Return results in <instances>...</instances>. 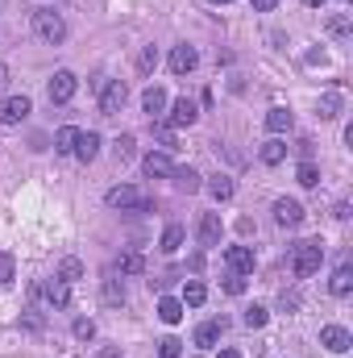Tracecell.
<instances>
[{
    "label": "cell",
    "instance_id": "6da1fadb",
    "mask_svg": "<svg viewBox=\"0 0 353 358\" xmlns=\"http://www.w3.org/2000/svg\"><path fill=\"white\" fill-rule=\"evenodd\" d=\"M33 34H38L42 42H50V46H59V42L67 38V21H63V13H54V8H38V13H33Z\"/></svg>",
    "mask_w": 353,
    "mask_h": 358
},
{
    "label": "cell",
    "instance_id": "7a4b0ae2",
    "mask_svg": "<svg viewBox=\"0 0 353 358\" xmlns=\"http://www.w3.org/2000/svg\"><path fill=\"white\" fill-rule=\"evenodd\" d=\"M320 263H324V246H320V242H299V246L291 250V271H295L299 279L316 275Z\"/></svg>",
    "mask_w": 353,
    "mask_h": 358
},
{
    "label": "cell",
    "instance_id": "3957f363",
    "mask_svg": "<svg viewBox=\"0 0 353 358\" xmlns=\"http://www.w3.org/2000/svg\"><path fill=\"white\" fill-rule=\"evenodd\" d=\"M108 208H150V200H146V192L142 187H133V183H121V187H108Z\"/></svg>",
    "mask_w": 353,
    "mask_h": 358
},
{
    "label": "cell",
    "instance_id": "277c9868",
    "mask_svg": "<svg viewBox=\"0 0 353 358\" xmlns=\"http://www.w3.org/2000/svg\"><path fill=\"white\" fill-rule=\"evenodd\" d=\"M125 100H129L125 80H104V88H100V113H104V117H117V113L125 108Z\"/></svg>",
    "mask_w": 353,
    "mask_h": 358
},
{
    "label": "cell",
    "instance_id": "5b68a950",
    "mask_svg": "<svg viewBox=\"0 0 353 358\" xmlns=\"http://www.w3.org/2000/svg\"><path fill=\"white\" fill-rule=\"evenodd\" d=\"M80 88V80H75V71H54L50 76V84H46V96L54 100V104H67L71 96Z\"/></svg>",
    "mask_w": 353,
    "mask_h": 358
},
{
    "label": "cell",
    "instance_id": "8992f818",
    "mask_svg": "<svg viewBox=\"0 0 353 358\" xmlns=\"http://www.w3.org/2000/svg\"><path fill=\"white\" fill-rule=\"evenodd\" d=\"M274 221H278L283 229L303 225V204H299V200H291V196H278V200H274Z\"/></svg>",
    "mask_w": 353,
    "mask_h": 358
},
{
    "label": "cell",
    "instance_id": "52a82bcc",
    "mask_svg": "<svg viewBox=\"0 0 353 358\" xmlns=\"http://www.w3.org/2000/svg\"><path fill=\"white\" fill-rule=\"evenodd\" d=\"M38 292H42V300H46L50 308H67V304H71V283L59 279V275H54V279H42Z\"/></svg>",
    "mask_w": 353,
    "mask_h": 358
},
{
    "label": "cell",
    "instance_id": "ba28073f",
    "mask_svg": "<svg viewBox=\"0 0 353 358\" xmlns=\"http://www.w3.org/2000/svg\"><path fill=\"white\" fill-rule=\"evenodd\" d=\"M29 113H33L29 96H8V100L0 104V125H21V121H25Z\"/></svg>",
    "mask_w": 353,
    "mask_h": 358
},
{
    "label": "cell",
    "instance_id": "9c48e42d",
    "mask_svg": "<svg viewBox=\"0 0 353 358\" xmlns=\"http://www.w3.org/2000/svg\"><path fill=\"white\" fill-rule=\"evenodd\" d=\"M225 263L233 275H250V271L258 267V255H254V246H229L225 250Z\"/></svg>",
    "mask_w": 353,
    "mask_h": 358
},
{
    "label": "cell",
    "instance_id": "30bf717a",
    "mask_svg": "<svg viewBox=\"0 0 353 358\" xmlns=\"http://www.w3.org/2000/svg\"><path fill=\"white\" fill-rule=\"evenodd\" d=\"M171 113H167V125L171 129H183V125H191L195 117H200V108H195V100H187V96H179L175 104H167Z\"/></svg>",
    "mask_w": 353,
    "mask_h": 358
},
{
    "label": "cell",
    "instance_id": "8fae6325",
    "mask_svg": "<svg viewBox=\"0 0 353 358\" xmlns=\"http://www.w3.org/2000/svg\"><path fill=\"white\" fill-rule=\"evenodd\" d=\"M320 346L333 350V355H345V350L353 346V338H350L345 325H324V329H320Z\"/></svg>",
    "mask_w": 353,
    "mask_h": 358
},
{
    "label": "cell",
    "instance_id": "7c38bea8",
    "mask_svg": "<svg viewBox=\"0 0 353 358\" xmlns=\"http://www.w3.org/2000/svg\"><path fill=\"white\" fill-rule=\"evenodd\" d=\"M142 171H146L150 179H171L175 163H171V155H167V150H150V155L142 159Z\"/></svg>",
    "mask_w": 353,
    "mask_h": 358
},
{
    "label": "cell",
    "instance_id": "4fadbf2b",
    "mask_svg": "<svg viewBox=\"0 0 353 358\" xmlns=\"http://www.w3.org/2000/svg\"><path fill=\"white\" fill-rule=\"evenodd\" d=\"M195 67H200L195 46H187V42H183V46H175V50H171V71H175V76H191Z\"/></svg>",
    "mask_w": 353,
    "mask_h": 358
},
{
    "label": "cell",
    "instance_id": "5bb4252c",
    "mask_svg": "<svg viewBox=\"0 0 353 358\" xmlns=\"http://www.w3.org/2000/svg\"><path fill=\"white\" fill-rule=\"evenodd\" d=\"M167 104H171V100H167V92L163 88H146L142 92V108L150 113V121H163V117H167Z\"/></svg>",
    "mask_w": 353,
    "mask_h": 358
},
{
    "label": "cell",
    "instance_id": "9a60e30c",
    "mask_svg": "<svg viewBox=\"0 0 353 358\" xmlns=\"http://www.w3.org/2000/svg\"><path fill=\"white\" fill-rule=\"evenodd\" d=\"M220 238H225L220 217H216V213H204V217H200V242H204V246H220Z\"/></svg>",
    "mask_w": 353,
    "mask_h": 358
},
{
    "label": "cell",
    "instance_id": "2e32d148",
    "mask_svg": "<svg viewBox=\"0 0 353 358\" xmlns=\"http://www.w3.org/2000/svg\"><path fill=\"white\" fill-rule=\"evenodd\" d=\"M100 155V134L96 129H80V142H75V159L80 163H91Z\"/></svg>",
    "mask_w": 353,
    "mask_h": 358
},
{
    "label": "cell",
    "instance_id": "e0dca14e",
    "mask_svg": "<svg viewBox=\"0 0 353 358\" xmlns=\"http://www.w3.org/2000/svg\"><path fill=\"white\" fill-rule=\"evenodd\" d=\"M220 334H225V321H204V325L195 329V346H200V350H212V346L220 342Z\"/></svg>",
    "mask_w": 353,
    "mask_h": 358
},
{
    "label": "cell",
    "instance_id": "ac0fdd59",
    "mask_svg": "<svg viewBox=\"0 0 353 358\" xmlns=\"http://www.w3.org/2000/svg\"><path fill=\"white\" fill-rule=\"evenodd\" d=\"M329 292H333V296H350V292H353V267H350V263H341V267L333 271Z\"/></svg>",
    "mask_w": 353,
    "mask_h": 358
},
{
    "label": "cell",
    "instance_id": "d6986e66",
    "mask_svg": "<svg viewBox=\"0 0 353 358\" xmlns=\"http://www.w3.org/2000/svg\"><path fill=\"white\" fill-rule=\"evenodd\" d=\"M233 192H237V183L229 176H212L208 179V196L216 200V204H225V200H233Z\"/></svg>",
    "mask_w": 353,
    "mask_h": 358
},
{
    "label": "cell",
    "instance_id": "ffe728a7",
    "mask_svg": "<svg viewBox=\"0 0 353 358\" xmlns=\"http://www.w3.org/2000/svg\"><path fill=\"white\" fill-rule=\"evenodd\" d=\"M258 159H262L266 167H278V163L287 159V142H283V138H270V142H262V150H258Z\"/></svg>",
    "mask_w": 353,
    "mask_h": 358
},
{
    "label": "cell",
    "instance_id": "44dd1931",
    "mask_svg": "<svg viewBox=\"0 0 353 358\" xmlns=\"http://www.w3.org/2000/svg\"><path fill=\"white\" fill-rule=\"evenodd\" d=\"M179 300H183V308H200V304L208 300V287H204L200 279H187V283H183V296H179Z\"/></svg>",
    "mask_w": 353,
    "mask_h": 358
},
{
    "label": "cell",
    "instance_id": "7402d4cb",
    "mask_svg": "<svg viewBox=\"0 0 353 358\" xmlns=\"http://www.w3.org/2000/svg\"><path fill=\"white\" fill-rule=\"evenodd\" d=\"M341 108H345L341 92H324V96H320V121H337V117H341Z\"/></svg>",
    "mask_w": 353,
    "mask_h": 358
},
{
    "label": "cell",
    "instance_id": "603a6c76",
    "mask_svg": "<svg viewBox=\"0 0 353 358\" xmlns=\"http://www.w3.org/2000/svg\"><path fill=\"white\" fill-rule=\"evenodd\" d=\"M266 129H270V134H287V129H291V113H287L283 104L266 108Z\"/></svg>",
    "mask_w": 353,
    "mask_h": 358
},
{
    "label": "cell",
    "instance_id": "cb8c5ba5",
    "mask_svg": "<svg viewBox=\"0 0 353 358\" xmlns=\"http://www.w3.org/2000/svg\"><path fill=\"white\" fill-rule=\"evenodd\" d=\"M158 317H163L167 325H179V321H183V300H179V296H163V300H158Z\"/></svg>",
    "mask_w": 353,
    "mask_h": 358
},
{
    "label": "cell",
    "instance_id": "d4e9b609",
    "mask_svg": "<svg viewBox=\"0 0 353 358\" xmlns=\"http://www.w3.org/2000/svg\"><path fill=\"white\" fill-rule=\"evenodd\" d=\"M171 179H175L179 192H200V171H195V167H175Z\"/></svg>",
    "mask_w": 353,
    "mask_h": 358
},
{
    "label": "cell",
    "instance_id": "484cf974",
    "mask_svg": "<svg viewBox=\"0 0 353 358\" xmlns=\"http://www.w3.org/2000/svg\"><path fill=\"white\" fill-rule=\"evenodd\" d=\"M75 142H80V129H75V125H63V129L54 134V150H59V155H75Z\"/></svg>",
    "mask_w": 353,
    "mask_h": 358
},
{
    "label": "cell",
    "instance_id": "4316f807",
    "mask_svg": "<svg viewBox=\"0 0 353 358\" xmlns=\"http://www.w3.org/2000/svg\"><path fill=\"white\" fill-rule=\"evenodd\" d=\"M100 296H104V304L117 308V304H125V283H121V279H104V283H100Z\"/></svg>",
    "mask_w": 353,
    "mask_h": 358
},
{
    "label": "cell",
    "instance_id": "83f0119b",
    "mask_svg": "<svg viewBox=\"0 0 353 358\" xmlns=\"http://www.w3.org/2000/svg\"><path fill=\"white\" fill-rule=\"evenodd\" d=\"M183 238H187V234H183V225H167V229H163L158 250H163V255H175L179 246H183Z\"/></svg>",
    "mask_w": 353,
    "mask_h": 358
},
{
    "label": "cell",
    "instance_id": "f1b7e54d",
    "mask_svg": "<svg viewBox=\"0 0 353 358\" xmlns=\"http://www.w3.org/2000/svg\"><path fill=\"white\" fill-rule=\"evenodd\" d=\"M266 317H270V313H266L262 304H250V308L241 313V325H246V329H262V325H266Z\"/></svg>",
    "mask_w": 353,
    "mask_h": 358
},
{
    "label": "cell",
    "instance_id": "f546056e",
    "mask_svg": "<svg viewBox=\"0 0 353 358\" xmlns=\"http://www.w3.org/2000/svg\"><path fill=\"white\" fill-rule=\"evenodd\" d=\"M154 142L171 155V150H175V129H171V125H163V121H154Z\"/></svg>",
    "mask_w": 353,
    "mask_h": 358
},
{
    "label": "cell",
    "instance_id": "4dcf8cb0",
    "mask_svg": "<svg viewBox=\"0 0 353 358\" xmlns=\"http://www.w3.org/2000/svg\"><path fill=\"white\" fill-rule=\"evenodd\" d=\"M295 179H299L303 187H316V183H320V171H316V163H308V159H303V163L295 167Z\"/></svg>",
    "mask_w": 353,
    "mask_h": 358
},
{
    "label": "cell",
    "instance_id": "1f68e13d",
    "mask_svg": "<svg viewBox=\"0 0 353 358\" xmlns=\"http://www.w3.org/2000/svg\"><path fill=\"white\" fill-rule=\"evenodd\" d=\"M59 279H67V283L84 279V263H80V259H63V263H59Z\"/></svg>",
    "mask_w": 353,
    "mask_h": 358
},
{
    "label": "cell",
    "instance_id": "d6a6232c",
    "mask_svg": "<svg viewBox=\"0 0 353 358\" xmlns=\"http://www.w3.org/2000/svg\"><path fill=\"white\" fill-rule=\"evenodd\" d=\"M158 358H183V342H179L175 334H167V338L158 342Z\"/></svg>",
    "mask_w": 353,
    "mask_h": 358
},
{
    "label": "cell",
    "instance_id": "836d02e7",
    "mask_svg": "<svg viewBox=\"0 0 353 358\" xmlns=\"http://www.w3.org/2000/svg\"><path fill=\"white\" fill-rule=\"evenodd\" d=\"M142 271H146V259L142 255H133V250L121 255V275H142Z\"/></svg>",
    "mask_w": 353,
    "mask_h": 358
},
{
    "label": "cell",
    "instance_id": "e575fe53",
    "mask_svg": "<svg viewBox=\"0 0 353 358\" xmlns=\"http://www.w3.org/2000/svg\"><path fill=\"white\" fill-rule=\"evenodd\" d=\"M71 334H75L80 342H91V338H96V321H91V317H80V321L71 325Z\"/></svg>",
    "mask_w": 353,
    "mask_h": 358
},
{
    "label": "cell",
    "instance_id": "d590c367",
    "mask_svg": "<svg viewBox=\"0 0 353 358\" xmlns=\"http://www.w3.org/2000/svg\"><path fill=\"white\" fill-rule=\"evenodd\" d=\"M329 34L333 38H350V17H329Z\"/></svg>",
    "mask_w": 353,
    "mask_h": 358
},
{
    "label": "cell",
    "instance_id": "8d00e7d4",
    "mask_svg": "<svg viewBox=\"0 0 353 358\" xmlns=\"http://www.w3.org/2000/svg\"><path fill=\"white\" fill-rule=\"evenodd\" d=\"M137 67H142V71L150 76V71L158 67V50H154V46H146V50H142V59H137Z\"/></svg>",
    "mask_w": 353,
    "mask_h": 358
},
{
    "label": "cell",
    "instance_id": "74e56055",
    "mask_svg": "<svg viewBox=\"0 0 353 358\" xmlns=\"http://www.w3.org/2000/svg\"><path fill=\"white\" fill-rule=\"evenodd\" d=\"M117 159H121V163L133 159V134H121V138H117Z\"/></svg>",
    "mask_w": 353,
    "mask_h": 358
},
{
    "label": "cell",
    "instance_id": "f35d334b",
    "mask_svg": "<svg viewBox=\"0 0 353 358\" xmlns=\"http://www.w3.org/2000/svg\"><path fill=\"white\" fill-rule=\"evenodd\" d=\"M299 304H303L299 292H283V296H278V308H283V313H299Z\"/></svg>",
    "mask_w": 353,
    "mask_h": 358
},
{
    "label": "cell",
    "instance_id": "ab89813d",
    "mask_svg": "<svg viewBox=\"0 0 353 358\" xmlns=\"http://www.w3.org/2000/svg\"><path fill=\"white\" fill-rule=\"evenodd\" d=\"M220 287H225V292H229V296H241V292H246V279H241V275H233V271H229V279H225V283H220Z\"/></svg>",
    "mask_w": 353,
    "mask_h": 358
},
{
    "label": "cell",
    "instance_id": "60d3db41",
    "mask_svg": "<svg viewBox=\"0 0 353 358\" xmlns=\"http://www.w3.org/2000/svg\"><path fill=\"white\" fill-rule=\"evenodd\" d=\"M21 325L38 334V329H42V313H33V308H29V313H21Z\"/></svg>",
    "mask_w": 353,
    "mask_h": 358
},
{
    "label": "cell",
    "instance_id": "b9f144b4",
    "mask_svg": "<svg viewBox=\"0 0 353 358\" xmlns=\"http://www.w3.org/2000/svg\"><path fill=\"white\" fill-rule=\"evenodd\" d=\"M8 279H13V259L0 250V283H8Z\"/></svg>",
    "mask_w": 353,
    "mask_h": 358
},
{
    "label": "cell",
    "instance_id": "7bdbcfd3",
    "mask_svg": "<svg viewBox=\"0 0 353 358\" xmlns=\"http://www.w3.org/2000/svg\"><path fill=\"white\" fill-rule=\"evenodd\" d=\"M254 8H258V13H274V8H278V0H254Z\"/></svg>",
    "mask_w": 353,
    "mask_h": 358
},
{
    "label": "cell",
    "instance_id": "ee69618b",
    "mask_svg": "<svg viewBox=\"0 0 353 358\" xmlns=\"http://www.w3.org/2000/svg\"><path fill=\"white\" fill-rule=\"evenodd\" d=\"M100 358H121V350H117V346H104V350H100Z\"/></svg>",
    "mask_w": 353,
    "mask_h": 358
},
{
    "label": "cell",
    "instance_id": "f6af8a7d",
    "mask_svg": "<svg viewBox=\"0 0 353 358\" xmlns=\"http://www.w3.org/2000/svg\"><path fill=\"white\" fill-rule=\"evenodd\" d=\"M8 88V67H4V63H0V92Z\"/></svg>",
    "mask_w": 353,
    "mask_h": 358
},
{
    "label": "cell",
    "instance_id": "bcb514c9",
    "mask_svg": "<svg viewBox=\"0 0 353 358\" xmlns=\"http://www.w3.org/2000/svg\"><path fill=\"white\" fill-rule=\"evenodd\" d=\"M216 358H241V355H237V350H220Z\"/></svg>",
    "mask_w": 353,
    "mask_h": 358
},
{
    "label": "cell",
    "instance_id": "7dc6e473",
    "mask_svg": "<svg viewBox=\"0 0 353 358\" xmlns=\"http://www.w3.org/2000/svg\"><path fill=\"white\" fill-rule=\"evenodd\" d=\"M303 4H308V8H320V4H324V0H303Z\"/></svg>",
    "mask_w": 353,
    "mask_h": 358
},
{
    "label": "cell",
    "instance_id": "c3c4849f",
    "mask_svg": "<svg viewBox=\"0 0 353 358\" xmlns=\"http://www.w3.org/2000/svg\"><path fill=\"white\" fill-rule=\"evenodd\" d=\"M208 4H233V0H208Z\"/></svg>",
    "mask_w": 353,
    "mask_h": 358
}]
</instances>
